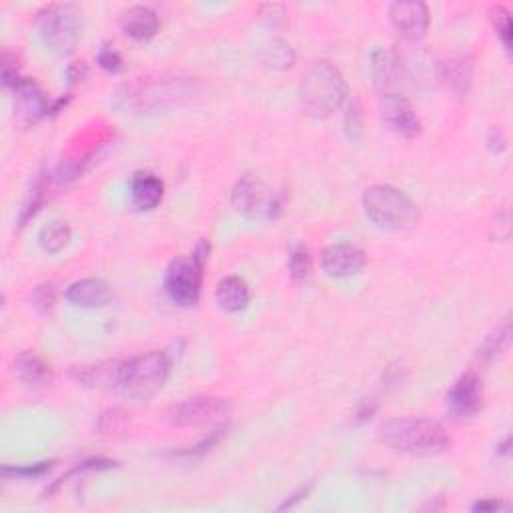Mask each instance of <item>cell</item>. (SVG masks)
<instances>
[{
  "mask_svg": "<svg viewBox=\"0 0 513 513\" xmlns=\"http://www.w3.org/2000/svg\"><path fill=\"white\" fill-rule=\"evenodd\" d=\"M87 75V67L85 63H75L73 67L68 68V79L70 83H77V80H83Z\"/></svg>",
  "mask_w": 513,
  "mask_h": 513,
  "instance_id": "cell-36",
  "label": "cell"
},
{
  "mask_svg": "<svg viewBox=\"0 0 513 513\" xmlns=\"http://www.w3.org/2000/svg\"><path fill=\"white\" fill-rule=\"evenodd\" d=\"M345 97L347 83L331 60H317L301 80L299 102L307 117L330 119L341 109Z\"/></svg>",
  "mask_w": 513,
  "mask_h": 513,
  "instance_id": "cell-3",
  "label": "cell"
},
{
  "mask_svg": "<svg viewBox=\"0 0 513 513\" xmlns=\"http://www.w3.org/2000/svg\"><path fill=\"white\" fill-rule=\"evenodd\" d=\"M509 341H511V325H509V321H506L487 337L484 345L479 347L477 357L481 359V361H487V363L494 361V359L501 357L508 351Z\"/></svg>",
  "mask_w": 513,
  "mask_h": 513,
  "instance_id": "cell-22",
  "label": "cell"
},
{
  "mask_svg": "<svg viewBox=\"0 0 513 513\" xmlns=\"http://www.w3.org/2000/svg\"><path fill=\"white\" fill-rule=\"evenodd\" d=\"M15 372L20 382L28 387H43L53 382L50 365L33 351H25L15 359Z\"/></svg>",
  "mask_w": 513,
  "mask_h": 513,
  "instance_id": "cell-19",
  "label": "cell"
},
{
  "mask_svg": "<svg viewBox=\"0 0 513 513\" xmlns=\"http://www.w3.org/2000/svg\"><path fill=\"white\" fill-rule=\"evenodd\" d=\"M497 509H508V506L499 499H484V501H477L474 506V511H497Z\"/></svg>",
  "mask_w": 513,
  "mask_h": 513,
  "instance_id": "cell-34",
  "label": "cell"
},
{
  "mask_svg": "<svg viewBox=\"0 0 513 513\" xmlns=\"http://www.w3.org/2000/svg\"><path fill=\"white\" fill-rule=\"evenodd\" d=\"M15 90V112L16 120L23 127L37 125L48 112V105L43 97V92L37 87L35 80L20 79Z\"/></svg>",
  "mask_w": 513,
  "mask_h": 513,
  "instance_id": "cell-14",
  "label": "cell"
},
{
  "mask_svg": "<svg viewBox=\"0 0 513 513\" xmlns=\"http://www.w3.org/2000/svg\"><path fill=\"white\" fill-rule=\"evenodd\" d=\"M367 219L385 231H409L419 221V209L407 193L392 184H373L363 193Z\"/></svg>",
  "mask_w": 513,
  "mask_h": 513,
  "instance_id": "cell-5",
  "label": "cell"
},
{
  "mask_svg": "<svg viewBox=\"0 0 513 513\" xmlns=\"http://www.w3.org/2000/svg\"><path fill=\"white\" fill-rule=\"evenodd\" d=\"M217 305L221 307L223 311L227 313H239L243 309H247L251 293L249 287L239 277H227L223 279L217 287Z\"/></svg>",
  "mask_w": 513,
  "mask_h": 513,
  "instance_id": "cell-20",
  "label": "cell"
},
{
  "mask_svg": "<svg viewBox=\"0 0 513 513\" xmlns=\"http://www.w3.org/2000/svg\"><path fill=\"white\" fill-rule=\"evenodd\" d=\"M233 209L245 219L259 221L265 217H275L277 211H281V204L277 201L275 194L267 189V184L259 179H255L253 174H245L235 184L233 189Z\"/></svg>",
  "mask_w": 513,
  "mask_h": 513,
  "instance_id": "cell-8",
  "label": "cell"
},
{
  "mask_svg": "<svg viewBox=\"0 0 513 513\" xmlns=\"http://www.w3.org/2000/svg\"><path fill=\"white\" fill-rule=\"evenodd\" d=\"M209 256V245L201 243L191 256L173 259L165 273V291L173 303L181 307H194L199 303L203 287V269Z\"/></svg>",
  "mask_w": 513,
  "mask_h": 513,
  "instance_id": "cell-7",
  "label": "cell"
},
{
  "mask_svg": "<svg viewBox=\"0 0 513 513\" xmlns=\"http://www.w3.org/2000/svg\"><path fill=\"white\" fill-rule=\"evenodd\" d=\"M127 424V415L120 412V409H109V412H105L100 415L99 419V431L100 434H119V431L125 427Z\"/></svg>",
  "mask_w": 513,
  "mask_h": 513,
  "instance_id": "cell-29",
  "label": "cell"
},
{
  "mask_svg": "<svg viewBox=\"0 0 513 513\" xmlns=\"http://www.w3.org/2000/svg\"><path fill=\"white\" fill-rule=\"evenodd\" d=\"M99 65L100 68L109 70V73H120L122 70V58L117 53L115 48L110 47H102V50L99 53Z\"/></svg>",
  "mask_w": 513,
  "mask_h": 513,
  "instance_id": "cell-32",
  "label": "cell"
},
{
  "mask_svg": "<svg viewBox=\"0 0 513 513\" xmlns=\"http://www.w3.org/2000/svg\"><path fill=\"white\" fill-rule=\"evenodd\" d=\"M389 20L399 37L419 40L429 28V8L419 0H399L389 5Z\"/></svg>",
  "mask_w": 513,
  "mask_h": 513,
  "instance_id": "cell-11",
  "label": "cell"
},
{
  "mask_svg": "<svg viewBox=\"0 0 513 513\" xmlns=\"http://www.w3.org/2000/svg\"><path fill=\"white\" fill-rule=\"evenodd\" d=\"M445 79L449 80V85L454 87L457 92H466L471 80V65L466 58L451 60L445 67Z\"/></svg>",
  "mask_w": 513,
  "mask_h": 513,
  "instance_id": "cell-25",
  "label": "cell"
},
{
  "mask_svg": "<svg viewBox=\"0 0 513 513\" xmlns=\"http://www.w3.org/2000/svg\"><path fill=\"white\" fill-rule=\"evenodd\" d=\"M289 271L293 279L305 281L311 275V255L301 243H295L289 251Z\"/></svg>",
  "mask_w": 513,
  "mask_h": 513,
  "instance_id": "cell-24",
  "label": "cell"
},
{
  "mask_svg": "<svg viewBox=\"0 0 513 513\" xmlns=\"http://www.w3.org/2000/svg\"><path fill=\"white\" fill-rule=\"evenodd\" d=\"M311 487H313V486H307V487H301L299 491H297V494H293V496H291V499H287V501H285V504H281V506H279V509L283 511V509H291V508H295L297 504H299V501H301V499H305L307 496H309V491H311Z\"/></svg>",
  "mask_w": 513,
  "mask_h": 513,
  "instance_id": "cell-35",
  "label": "cell"
},
{
  "mask_svg": "<svg viewBox=\"0 0 513 513\" xmlns=\"http://www.w3.org/2000/svg\"><path fill=\"white\" fill-rule=\"evenodd\" d=\"M191 79L157 77L137 79L115 92L112 105L125 115H155L181 105L193 95Z\"/></svg>",
  "mask_w": 513,
  "mask_h": 513,
  "instance_id": "cell-1",
  "label": "cell"
},
{
  "mask_svg": "<svg viewBox=\"0 0 513 513\" xmlns=\"http://www.w3.org/2000/svg\"><path fill=\"white\" fill-rule=\"evenodd\" d=\"M369 67H372L373 83L379 90H382V95L397 92V87L403 79V63H402V57H399L395 50L392 48L373 50Z\"/></svg>",
  "mask_w": 513,
  "mask_h": 513,
  "instance_id": "cell-15",
  "label": "cell"
},
{
  "mask_svg": "<svg viewBox=\"0 0 513 513\" xmlns=\"http://www.w3.org/2000/svg\"><path fill=\"white\" fill-rule=\"evenodd\" d=\"M20 80L18 77V67H16V57L10 53L3 55V83L8 89H15Z\"/></svg>",
  "mask_w": 513,
  "mask_h": 513,
  "instance_id": "cell-33",
  "label": "cell"
},
{
  "mask_svg": "<svg viewBox=\"0 0 513 513\" xmlns=\"http://www.w3.org/2000/svg\"><path fill=\"white\" fill-rule=\"evenodd\" d=\"M383 445L395 454L431 457L449 449L451 439L444 425L425 417H395L379 429Z\"/></svg>",
  "mask_w": 513,
  "mask_h": 513,
  "instance_id": "cell-2",
  "label": "cell"
},
{
  "mask_svg": "<svg viewBox=\"0 0 513 513\" xmlns=\"http://www.w3.org/2000/svg\"><path fill=\"white\" fill-rule=\"evenodd\" d=\"M120 28L135 40H149L159 33V16L149 6H131L122 10Z\"/></svg>",
  "mask_w": 513,
  "mask_h": 513,
  "instance_id": "cell-18",
  "label": "cell"
},
{
  "mask_svg": "<svg viewBox=\"0 0 513 513\" xmlns=\"http://www.w3.org/2000/svg\"><path fill=\"white\" fill-rule=\"evenodd\" d=\"M70 241V227L65 221H50L38 231V245L47 253H60Z\"/></svg>",
  "mask_w": 513,
  "mask_h": 513,
  "instance_id": "cell-21",
  "label": "cell"
},
{
  "mask_svg": "<svg viewBox=\"0 0 513 513\" xmlns=\"http://www.w3.org/2000/svg\"><path fill=\"white\" fill-rule=\"evenodd\" d=\"M67 299L85 309H99L112 301V289L102 279H80L68 285Z\"/></svg>",
  "mask_w": 513,
  "mask_h": 513,
  "instance_id": "cell-16",
  "label": "cell"
},
{
  "mask_svg": "<svg viewBox=\"0 0 513 513\" xmlns=\"http://www.w3.org/2000/svg\"><path fill=\"white\" fill-rule=\"evenodd\" d=\"M225 434H227V427H219V429H215L213 434H209L207 437H204L203 441H199L197 445H193L189 449H181L177 451V455L179 457H187V459H193V457H203L204 454H209V451L215 447V445H219V441L225 437Z\"/></svg>",
  "mask_w": 513,
  "mask_h": 513,
  "instance_id": "cell-26",
  "label": "cell"
},
{
  "mask_svg": "<svg viewBox=\"0 0 513 513\" xmlns=\"http://www.w3.org/2000/svg\"><path fill=\"white\" fill-rule=\"evenodd\" d=\"M379 112L387 131L402 139H415L422 132V122H419L415 110L403 95L399 92H387L379 100Z\"/></svg>",
  "mask_w": 513,
  "mask_h": 513,
  "instance_id": "cell-10",
  "label": "cell"
},
{
  "mask_svg": "<svg viewBox=\"0 0 513 513\" xmlns=\"http://www.w3.org/2000/svg\"><path fill=\"white\" fill-rule=\"evenodd\" d=\"M33 305L37 307L38 311L48 313L53 309L55 305V287L53 285H43V287H37L35 293H33Z\"/></svg>",
  "mask_w": 513,
  "mask_h": 513,
  "instance_id": "cell-31",
  "label": "cell"
},
{
  "mask_svg": "<svg viewBox=\"0 0 513 513\" xmlns=\"http://www.w3.org/2000/svg\"><path fill=\"white\" fill-rule=\"evenodd\" d=\"M484 402V383L476 372L461 375L447 393V409L454 417H471Z\"/></svg>",
  "mask_w": 513,
  "mask_h": 513,
  "instance_id": "cell-12",
  "label": "cell"
},
{
  "mask_svg": "<svg viewBox=\"0 0 513 513\" xmlns=\"http://www.w3.org/2000/svg\"><path fill=\"white\" fill-rule=\"evenodd\" d=\"M265 65L273 70H287L295 65V50L283 38H275L265 48Z\"/></svg>",
  "mask_w": 513,
  "mask_h": 513,
  "instance_id": "cell-23",
  "label": "cell"
},
{
  "mask_svg": "<svg viewBox=\"0 0 513 513\" xmlns=\"http://www.w3.org/2000/svg\"><path fill=\"white\" fill-rule=\"evenodd\" d=\"M37 30L50 53L67 57L75 48L83 35L80 13L70 5H50L37 13Z\"/></svg>",
  "mask_w": 513,
  "mask_h": 513,
  "instance_id": "cell-6",
  "label": "cell"
},
{
  "mask_svg": "<svg viewBox=\"0 0 513 513\" xmlns=\"http://www.w3.org/2000/svg\"><path fill=\"white\" fill-rule=\"evenodd\" d=\"M53 464H33V466H5L3 476L5 477H18V479H35L45 476Z\"/></svg>",
  "mask_w": 513,
  "mask_h": 513,
  "instance_id": "cell-28",
  "label": "cell"
},
{
  "mask_svg": "<svg viewBox=\"0 0 513 513\" xmlns=\"http://www.w3.org/2000/svg\"><path fill=\"white\" fill-rule=\"evenodd\" d=\"M169 373V355L165 351H149L119 365L115 389L129 402H147L167 383Z\"/></svg>",
  "mask_w": 513,
  "mask_h": 513,
  "instance_id": "cell-4",
  "label": "cell"
},
{
  "mask_svg": "<svg viewBox=\"0 0 513 513\" xmlns=\"http://www.w3.org/2000/svg\"><path fill=\"white\" fill-rule=\"evenodd\" d=\"M491 23H494L496 30H497V37L501 38V43L506 45V48H511V15L506 6H494L491 8Z\"/></svg>",
  "mask_w": 513,
  "mask_h": 513,
  "instance_id": "cell-27",
  "label": "cell"
},
{
  "mask_svg": "<svg viewBox=\"0 0 513 513\" xmlns=\"http://www.w3.org/2000/svg\"><path fill=\"white\" fill-rule=\"evenodd\" d=\"M43 194H45V179H38L35 183L33 191L28 194V203L25 204L23 213H20V221H18L20 227H25V223L37 213V209L40 207V201H43Z\"/></svg>",
  "mask_w": 513,
  "mask_h": 513,
  "instance_id": "cell-30",
  "label": "cell"
},
{
  "mask_svg": "<svg viewBox=\"0 0 513 513\" xmlns=\"http://www.w3.org/2000/svg\"><path fill=\"white\" fill-rule=\"evenodd\" d=\"M321 267L331 279H349L361 273L365 267V253L351 243H337L321 253Z\"/></svg>",
  "mask_w": 513,
  "mask_h": 513,
  "instance_id": "cell-13",
  "label": "cell"
},
{
  "mask_svg": "<svg viewBox=\"0 0 513 513\" xmlns=\"http://www.w3.org/2000/svg\"><path fill=\"white\" fill-rule=\"evenodd\" d=\"M229 414L231 403L227 399L215 395H194L173 405L167 412V419L177 427H197L221 422V419H227Z\"/></svg>",
  "mask_w": 513,
  "mask_h": 513,
  "instance_id": "cell-9",
  "label": "cell"
},
{
  "mask_svg": "<svg viewBox=\"0 0 513 513\" xmlns=\"http://www.w3.org/2000/svg\"><path fill=\"white\" fill-rule=\"evenodd\" d=\"M165 197V184L152 173H137L131 181V201L139 211L157 209Z\"/></svg>",
  "mask_w": 513,
  "mask_h": 513,
  "instance_id": "cell-17",
  "label": "cell"
}]
</instances>
